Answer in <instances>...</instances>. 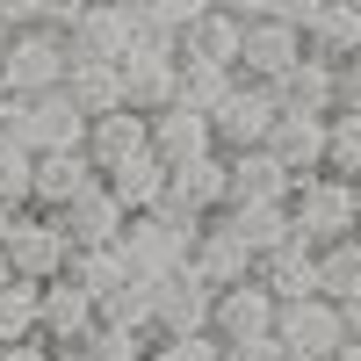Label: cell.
<instances>
[{
    "instance_id": "cell-22",
    "label": "cell",
    "mask_w": 361,
    "mask_h": 361,
    "mask_svg": "<svg viewBox=\"0 0 361 361\" xmlns=\"http://www.w3.org/2000/svg\"><path fill=\"white\" fill-rule=\"evenodd\" d=\"M267 152H275L296 180H304V173H325V116L282 109V123H275V137H267Z\"/></svg>"
},
{
    "instance_id": "cell-2",
    "label": "cell",
    "mask_w": 361,
    "mask_h": 361,
    "mask_svg": "<svg viewBox=\"0 0 361 361\" xmlns=\"http://www.w3.org/2000/svg\"><path fill=\"white\" fill-rule=\"evenodd\" d=\"M87 116L66 87H44V94H0V130H8L15 145H29V152H73V145H87Z\"/></svg>"
},
{
    "instance_id": "cell-23",
    "label": "cell",
    "mask_w": 361,
    "mask_h": 361,
    "mask_svg": "<svg viewBox=\"0 0 361 361\" xmlns=\"http://www.w3.org/2000/svg\"><path fill=\"white\" fill-rule=\"evenodd\" d=\"M166 173H173V166L152 152V145H145V152H130L123 166H109L102 180H109V195L137 217V209H159V202H166Z\"/></svg>"
},
{
    "instance_id": "cell-4",
    "label": "cell",
    "mask_w": 361,
    "mask_h": 361,
    "mask_svg": "<svg viewBox=\"0 0 361 361\" xmlns=\"http://www.w3.org/2000/svg\"><path fill=\"white\" fill-rule=\"evenodd\" d=\"M66 66H73V37H66L58 22L8 29V44H0V87H8V94H44V87H66Z\"/></svg>"
},
{
    "instance_id": "cell-38",
    "label": "cell",
    "mask_w": 361,
    "mask_h": 361,
    "mask_svg": "<svg viewBox=\"0 0 361 361\" xmlns=\"http://www.w3.org/2000/svg\"><path fill=\"white\" fill-rule=\"evenodd\" d=\"M209 8H217V0H145V15L166 22V29H188V22H195V15H209Z\"/></svg>"
},
{
    "instance_id": "cell-15",
    "label": "cell",
    "mask_w": 361,
    "mask_h": 361,
    "mask_svg": "<svg viewBox=\"0 0 361 361\" xmlns=\"http://www.w3.org/2000/svg\"><path fill=\"white\" fill-rule=\"evenodd\" d=\"M253 282L275 296V304L318 296V246H304V238H282V246H267V253L253 260Z\"/></svg>"
},
{
    "instance_id": "cell-19",
    "label": "cell",
    "mask_w": 361,
    "mask_h": 361,
    "mask_svg": "<svg viewBox=\"0 0 361 361\" xmlns=\"http://www.w3.org/2000/svg\"><path fill=\"white\" fill-rule=\"evenodd\" d=\"M145 145H152V116H145V109H109V116L87 123V159H94L102 173L123 166L130 152H145Z\"/></svg>"
},
{
    "instance_id": "cell-50",
    "label": "cell",
    "mask_w": 361,
    "mask_h": 361,
    "mask_svg": "<svg viewBox=\"0 0 361 361\" xmlns=\"http://www.w3.org/2000/svg\"><path fill=\"white\" fill-rule=\"evenodd\" d=\"M116 8H145V0H116Z\"/></svg>"
},
{
    "instance_id": "cell-7",
    "label": "cell",
    "mask_w": 361,
    "mask_h": 361,
    "mask_svg": "<svg viewBox=\"0 0 361 361\" xmlns=\"http://www.w3.org/2000/svg\"><path fill=\"white\" fill-rule=\"evenodd\" d=\"M0 253H8V267H15V275H29V282H51V275H66L73 238H66V224H58L51 209H22Z\"/></svg>"
},
{
    "instance_id": "cell-41",
    "label": "cell",
    "mask_w": 361,
    "mask_h": 361,
    "mask_svg": "<svg viewBox=\"0 0 361 361\" xmlns=\"http://www.w3.org/2000/svg\"><path fill=\"white\" fill-rule=\"evenodd\" d=\"M340 109L361 116V58H347V66H340Z\"/></svg>"
},
{
    "instance_id": "cell-29",
    "label": "cell",
    "mask_w": 361,
    "mask_h": 361,
    "mask_svg": "<svg viewBox=\"0 0 361 361\" xmlns=\"http://www.w3.org/2000/svg\"><path fill=\"white\" fill-rule=\"evenodd\" d=\"M66 282H80L87 296H116L130 282V260H123V246H73V260H66Z\"/></svg>"
},
{
    "instance_id": "cell-20",
    "label": "cell",
    "mask_w": 361,
    "mask_h": 361,
    "mask_svg": "<svg viewBox=\"0 0 361 361\" xmlns=\"http://www.w3.org/2000/svg\"><path fill=\"white\" fill-rule=\"evenodd\" d=\"M224 159H231V202H289L296 173L267 145H246V152H224Z\"/></svg>"
},
{
    "instance_id": "cell-30",
    "label": "cell",
    "mask_w": 361,
    "mask_h": 361,
    "mask_svg": "<svg viewBox=\"0 0 361 361\" xmlns=\"http://www.w3.org/2000/svg\"><path fill=\"white\" fill-rule=\"evenodd\" d=\"M37 311H44V282H29V275L0 282V347L8 340H37Z\"/></svg>"
},
{
    "instance_id": "cell-45",
    "label": "cell",
    "mask_w": 361,
    "mask_h": 361,
    "mask_svg": "<svg viewBox=\"0 0 361 361\" xmlns=\"http://www.w3.org/2000/svg\"><path fill=\"white\" fill-rule=\"evenodd\" d=\"M224 15H238V22H260V15H275V0H217Z\"/></svg>"
},
{
    "instance_id": "cell-17",
    "label": "cell",
    "mask_w": 361,
    "mask_h": 361,
    "mask_svg": "<svg viewBox=\"0 0 361 361\" xmlns=\"http://www.w3.org/2000/svg\"><path fill=\"white\" fill-rule=\"evenodd\" d=\"M152 152L166 166H180V159H195V152H224V145H217V130H209L202 109L166 102V109H152Z\"/></svg>"
},
{
    "instance_id": "cell-31",
    "label": "cell",
    "mask_w": 361,
    "mask_h": 361,
    "mask_svg": "<svg viewBox=\"0 0 361 361\" xmlns=\"http://www.w3.org/2000/svg\"><path fill=\"white\" fill-rule=\"evenodd\" d=\"M354 289H361V231H354V238H333V246H318V296L347 304Z\"/></svg>"
},
{
    "instance_id": "cell-52",
    "label": "cell",
    "mask_w": 361,
    "mask_h": 361,
    "mask_svg": "<svg viewBox=\"0 0 361 361\" xmlns=\"http://www.w3.org/2000/svg\"><path fill=\"white\" fill-rule=\"evenodd\" d=\"M0 94H8V87H0Z\"/></svg>"
},
{
    "instance_id": "cell-13",
    "label": "cell",
    "mask_w": 361,
    "mask_h": 361,
    "mask_svg": "<svg viewBox=\"0 0 361 361\" xmlns=\"http://www.w3.org/2000/svg\"><path fill=\"white\" fill-rule=\"evenodd\" d=\"M166 202H173V209H195V217L224 209V202H231V159H224V152L180 159V166L166 173Z\"/></svg>"
},
{
    "instance_id": "cell-26",
    "label": "cell",
    "mask_w": 361,
    "mask_h": 361,
    "mask_svg": "<svg viewBox=\"0 0 361 361\" xmlns=\"http://www.w3.org/2000/svg\"><path fill=\"white\" fill-rule=\"evenodd\" d=\"M66 94H73L87 116L130 109V102H123V66H109V58H73V66H66Z\"/></svg>"
},
{
    "instance_id": "cell-42",
    "label": "cell",
    "mask_w": 361,
    "mask_h": 361,
    "mask_svg": "<svg viewBox=\"0 0 361 361\" xmlns=\"http://www.w3.org/2000/svg\"><path fill=\"white\" fill-rule=\"evenodd\" d=\"M0 361H51V340H44V333H37V340H8Z\"/></svg>"
},
{
    "instance_id": "cell-33",
    "label": "cell",
    "mask_w": 361,
    "mask_h": 361,
    "mask_svg": "<svg viewBox=\"0 0 361 361\" xmlns=\"http://www.w3.org/2000/svg\"><path fill=\"white\" fill-rule=\"evenodd\" d=\"M231 80H238L231 66H209V58H180V102H188V109H202V116L224 102V87H231Z\"/></svg>"
},
{
    "instance_id": "cell-37",
    "label": "cell",
    "mask_w": 361,
    "mask_h": 361,
    "mask_svg": "<svg viewBox=\"0 0 361 361\" xmlns=\"http://www.w3.org/2000/svg\"><path fill=\"white\" fill-rule=\"evenodd\" d=\"M152 361H224V340L217 333H159Z\"/></svg>"
},
{
    "instance_id": "cell-27",
    "label": "cell",
    "mask_w": 361,
    "mask_h": 361,
    "mask_svg": "<svg viewBox=\"0 0 361 361\" xmlns=\"http://www.w3.org/2000/svg\"><path fill=\"white\" fill-rule=\"evenodd\" d=\"M123 102L145 116L180 102V58H123Z\"/></svg>"
},
{
    "instance_id": "cell-11",
    "label": "cell",
    "mask_w": 361,
    "mask_h": 361,
    "mask_svg": "<svg viewBox=\"0 0 361 361\" xmlns=\"http://www.w3.org/2000/svg\"><path fill=\"white\" fill-rule=\"evenodd\" d=\"M253 260H260V253L224 224V209H209V217H202V238H195V253H188V267H195L209 289H231V282H246V275H253Z\"/></svg>"
},
{
    "instance_id": "cell-25",
    "label": "cell",
    "mask_w": 361,
    "mask_h": 361,
    "mask_svg": "<svg viewBox=\"0 0 361 361\" xmlns=\"http://www.w3.org/2000/svg\"><path fill=\"white\" fill-rule=\"evenodd\" d=\"M238 44H246V22L224 8H209L180 29V58H209V66H231V73H238Z\"/></svg>"
},
{
    "instance_id": "cell-47",
    "label": "cell",
    "mask_w": 361,
    "mask_h": 361,
    "mask_svg": "<svg viewBox=\"0 0 361 361\" xmlns=\"http://www.w3.org/2000/svg\"><path fill=\"white\" fill-rule=\"evenodd\" d=\"M51 361H94L87 347H51Z\"/></svg>"
},
{
    "instance_id": "cell-39",
    "label": "cell",
    "mask_w": 361,
    "mask_h": 361,
    "mask_svg": "<svg viewBox=\"0 0 361 361\" xmlns=\"http://www.w3.org/2000/svg\"><path fill=\"white\" fill-rule=\"evenodd\" d=\"M224 361H289L275 333H260V340H224Z\"/></svg>"
},
{
    "instance_id": "cell-46",
    "label": "cell",
    "mask_w": 361,
    "mask_h": 361,
    "mask_svg": "<svg viewBox=\"0 0 361 361\" xmlns=\"http://www.w3.org/2000/svg\"><path fill=\"white\" fill-rule=\"evenodd\" d=\"M340 318H347V340H361V289H354L347 304H340Z\"/></svg>"
},
{
    "instance_id": "cell-53",
    "label": "cell",
    "mask_w": 361,
    "mask_h": 361,
    "mask_svg": "<svg viewBox=\"0 0 361 361\" xmlns=\"http://www.w3.org/2000/svg\"><path fill=\"white\" fill-rule=\"evenodd\" d=\"M145 361H152V354H145Z\"/></svg>"
},
{
    "instance_id": "cell-3",
    "label": "cell",
    "mask_w": 361,
    "mask_h": 361,
    "mask_svg": "<svg viewBox=\"0 0 361 361\" xmlns=\"http://www.w3.org/2000/svg\"><path fill=\"white\" fill-rule=\"evenodd\" d=\"M289 217H296V238L304 246H333V238H354L361 224V180L354 173H304L289 188Z\"/></svg>"
},
{
    "instance_id": "cell-6",
    "label": "cell",
    "mask_w": 361,
    "mask_h": 361,
    "mask_svg": "<svg viewBox=\"0 0 361 361\" xmlns=\"http://www.w3.org/2000/svg\"><path fill=\"white\" fill-rule=\"evenodd\" d=\"M275 340L289 361H333L347 347V318H340L333 296H296V304L275 311Z\"/></svg>"
},
{
    "instance_id": "cell-35",
    "label": "cell",
    "mask_w": 361,
    "mask_h": 361,
    "mask_svg": "<svg viewBox=\"0 0 361 361\" xmlns=\"http://www.w3.org/2000/svg\"><path fill=\"white\" fill-rule=\"evenodd\" d=\"M29 195H37V152L29 145H0V202L29 209Z\"/></svg>"
},
{
    "instance_id": "cell-55",
    "label": "cell",
    "mask_w": 361,
    "mask_h": 361,
    "mask_svg": "<svg viewBox=\"0 0 361 361\" xmlns=\"http://www.w3.org/2000/svg\"><path fill=\"white\" fill-rule=\"evenodd\" d=\"M354 180H361V173H354Z\"/></svg>"
},
{
    "instance_id": "cell-18",
    "label": "cell",
    "mask_w": 361,
    "mask_h": 361,
    "mask_svg": "<svg viewBox=\"0 0 361 361\" xmlns=\"http://www.w3.org/2000/svg\"><path fill=\"white\" fill-rule=\"evenodd\" d=\"M102 180V166L87 159V145H73V152H37V195H29V209H66L73 195H87Z\"/></svg>"
},
{
    "instance_id": "cell-8",
    "label": "cell",
    "mask_w": 361,
    "mask_h": 361,
    "mask_svg": "<svg viewBox=\"0 0 361 361\" xmlns=\"http://www.w3.org/2000/svg\"><path fill=\"white\" fill-rule=\"evenodd\" d=\"M94 325H102V304H94L80 282H66V275H51V282H44L37 333H44L51 347H87V340H94Z\"/></svg>"
},
{
    "instance_id": "cell-51",
    "label": "cell",
    "mask_w": 361,
    "mask_h": 361,
    "mask_svg": "<svg viewBox=\"0 0 361 361\" xmlns=\"http://www.w3.org/2000/svg\"><path fill=\"white\" fill-rule=\"evenodd\" d=\"M0 44H8V29H0Z\"/></svg>"
},
{
    "instance_id": "cell-28",
    "label": "cell",
    "mask_w": 361,
    "mask_h": 361,
    "mask_svg": "<svg viewBox=\"0 0 361 361\" xmlns=\"http://www.w3.org/2000/svg\"><path fill=\"white\" fill-rule=\"evenodd\" d=\"M224 224L246 238L253 253H267V246H282V238H296L289 202H224Z\"/></svg>"
},
{
    "instance_id": "cell-16",
    "label": "cell",
    "mask_w": 361,
    "mask_h": 361,
    "mask_svg": "<svg viewBox=\"0 0 361 361\" xmlns=\"http://www.w3.org/2000/svg\"><path fill=\"white\" fill-rule=\"evenodd\" d=\"M51 217L66 224L73 246H116V238H123V224H130V209L109 195V180H94L87 195H73L66 209H51Z\"/></svg>"
},
{
    "instance_id": "cell-12",
    "label": "cell",
    "mask_w": 361,
    "mask_h": 361,
    "mask_svg": "<svg viewBox=\"0 0 361 361\" xmlns=\"http://www.w3.org/2000/svg\"><path fill=\"white\" fill-rule=\"evenodd\" d=\"M296 58H304V29H296V22H282V15L246 22V44H238V73H246V80H267V87H275Z\"/></svg>"
},
{
    "instance_id": "cell-21",
    "label": "cell",
    "mask_w": 361,
    "mask_h": 361,
    "mask_svg": "<svg viewBox=\"0 0 361 361\" xmlns=\"http://www.w3.org/2000/svg\"><path fill=\"white\" fill-rule=\"evenodd\" d=\"M275 87H282V109H304V116H333L340 109V66H333V58H311L304 51Z\"/></svg>"
},
{
    "instance_id": "cell-1",
    "label": "cell",
    "mask_w": 361,
    "mask_h": 361,
    "mask_svg": "<svg viewBox=\"0 0 361 361\" xmlns=\"http://www.w3.org/2000/svg\"><path fill=\"white\" fill-rule=\"evenodd\" d=\"M195 238H202V217H195V209L159 202V209H137L116 246H123V260H130L137 282H159V275H173V267H188Z\"/></svg>"
},
{
    "instance_id": "cell-49",
    "label": "cell",
    "mask_w": 361,
    "mask_h": 361,
    "mask_svg": "<svg viewBox=\"0 0 361 361\" xmlns=\"http://www.w3.org/2000/svg\"><path fill=\"white\" fill-rule=\"evenodd\" d=\"M8 275H15V267H8V253H0V282H8Z\"/></svg>"
},
{
    "instance_id": "cell-40",
    "label": "cell",
    "mask_w": 361,
    "mask_h": 361,
    "mask_svg": "<svg viewBox=\"0 0 361 361\" xmlns=\"http://www.w3.org/2000/svg\"><path fill=\"white\" fill-rule=\"evenodd\" d=\"M44 22V0H0V29H29Z\"/></svg>"
},
{
    "instance_id": "cell-14",
    "label": "cell",
    "mask_w": 361,
    "mask_h": 361,
    "mask_svg": "<svg viewBox=\"0 0 361 361\" xmlns=\"http://www.w3.org/2000/svg\"><path fill=\"white\" fill-rule=\"evenodd\" d=\"M275 311L282 304L246 275V282L217 289V304H209V333H217V340H260V333H275Z\"/></svg>"
},
{
    "instance_id": "cell-44",
    "label": "cell",
    "mask_w": 361,
    "mask_h": 361,
    "mask_svg": "<svg viewBox=\"0 0 361 361\" xmlns=\"http://www.w3.org/2000/svg\"><path fill=\"white\" fill-rule=\"evenodd\" d=\"M318 8H325V0H275V15H282V22H296V29H311V22H318Z\"/></svg>"
},
{
    "instance_id": "cell-36",
    "label": "cell",
    "mask_w": 361,
    "mask_h": 361,
    "mask_svg": "<svg viewBox=\"0 0 361 361\" xmlns=\"http://www.w3.org/2000/svg\"><path fill=\"white\" fill-rule=\"evenodd\" d=\"M102 318H109V325H152V282L130 275L116 296H102Z\"/></svg>"
},
{
    "instance_id": "cell-43",
    "label": "cell",
    "mask_w": 361,
    "mask_h": 361,
    "mask_svg": "<svg viewBox=\"0 0 361 361\" xmlns=\"http://www.w3.org/2000/svg\"><path fill=\"white\" fill-rule=\"evenodd\" d=\"M87 8H94V0H44V22H58V29H73Z\"/></svg>"
},
{
    "instance_id": "cell-34",
    "label": "cell",
    "mask_w": 361,
    "mask_h": 361,
    "mask_svg": "<svg viewBox=\"0 0 361 361\" xmlns=\"http://www.w3.org/2000/svg\"><path fill=\"white\" fill-rule=\"evenodd\" d=\"M325 166H333V173H361V116L354 109L325 116Z\"/></svg>"
},
{
    "instance_id": "cell-48",
    "label": "cell",
    "mask_w": 361,
    "mask_h": 361,
    "mask_svg": "<svg viewBox=\"0 0 361 361\" xmlns=\"http://www.w3.org/2000/svg\"><path fill=\"white\" fill-rule=\"evenodd\" d=\"M333 361H361V340H347V347H340V354H333Z\"/></svg>"
},
{
    "instance_id": "cell-54",
    "label": "cell",
    "mask_w": 361,
    "mask_h": 361,
    "mask_svg": "<svg viewBox=\"0 0 361 361\" xmlns=\"http://www.w3.org/2000/svg\"><path fill=\"white\" fill-rule=\"evenodd\" d=\"M354 231H361V224H354Z\"/></svg>"
},
{
    "instance_id": "cell-10",
    "label": "cell",
    "mask_w": 361,
    "mask_h": 361,
    "mask_svg": "<svg viewBox=\"0 0 361 361\" xmlns=\"http://www.w3.org/2000/svg\"><path fill=\"white\" fill-rule=\"evenodd\" d=\"M145 29V8H116V0H94L66 37H73V58H109V66H123V51L137 44Z\"/></svg>"
},
{
    "instance_id": "cell-9",
    "label": "cell",
    "mask_w": 361,
    "mask_h": 361,
    "mask_svg": "<svg viewBox=\"0 0 361 361\" xmlns=\"http://www.w3.org/2000/svg\"><path fill=\"white\" fill-rule=\"evenodd\" d=\"M209 304H217V289L195 267H173V275L152 282V325L159 333H209Z\"/></svg>"
},
{
    "instance_id": "cell-5",
    "label": "cell",
    "mask_w": 361,
    "mask_h": 361,
    "mask_svg": "<svg viewBox=\"0 0 361 361\" xmlns=\"http://www.w3.org/2000/svg\"><path fill=\"white\" fill-rule=\"evenodd\" d=\"M282 123V87H267V80H246L238 73L224 87V102L209 109V130H217L224 152H246V145H267Z\"/></svg>"
},
{
    "instance_id": "cell-24",
    "label": "cell",
    "mask_w": 361,
    "mask_h": 361,
    "mask_svg": "<svg viewBox=\"0 0 361 361\" xmlns=\"http://www.w3.org/2000/svg\"><path fill=\"white\" fill-rule=\"evenodd\" d=\"M304 51L311 58H333V66L361 58V8H354V0H325L318 22L304 29Z\"/></svg>"
},
{
    "instance_id": "cell-32",
    "label": "cell",
    "mask_w": 361,
    "mask_h": 361,
    "mask_svg": "<svg viewBox=\"0 0 361 361\" xmlns=\"http://www.w3.org/2000/svg\"><path fill=\"white\" fill-rule=\"evenodd\" d=\"M159 347V325H94V340H87V354H94V361H145V354H152Z\"/></svg>"
}]
</instances>
